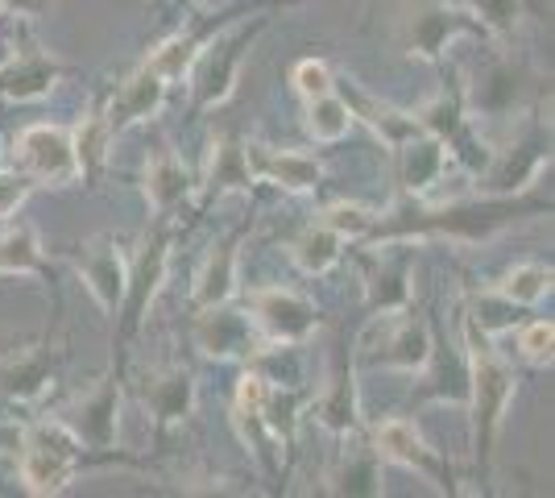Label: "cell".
Returning <instances> with one entry per match:
<instances>
[{
  "label": "cell",
  "instance_id": "obj_7",
  "mask_svg": "<svg viewBox=\"0 0 555 498\" xmlns=\"http://www.w3.org/2000/svg\"><path fill=\"white\" fill-rule=\"evenodd\" d=\"M249 311H254V324L261 332V341L270 345H299L302 336H311V329L320 324L315 308L295 295V291H282V286H261L249 295Z\"/></svg>",
  "mask_w": 555,
  "mask_h": 498
},
{
  "label": "cell",
  "instance_id": "obj_14",
  "mask_svg": "<svg viewBox=\"0 0 555 498\" xmlns=\"http://www.w3.org/2000/svg\"><path fill=\"white\" fill-rule=\"evenodd\" d=\"M59 349L50 354V345H17V354L0 361V395L9 404H34L47 395L59 370Z\"/></svg>",
  "mask_w": 555,
  "mask_h": 498
},
{
  "label": "cell",
  "instance_id": "obj_2",
  "mask_svg": "<svg viewBox=\"0 0 555 498\" xmlns=\"http://www.w3.org/2000/svg\"><path fill=\"white\" fill-rule=\"evenodd\" d=\"M514 395V370L509 361L493 345L477 324H468V399H473V440H477V457L481 470H489L493 457V440L502 432V416Z\"/></svg>",
  "mask_w": 555,
  "mask_h": 498
},
{
  "label": "cell",
  "instance_id": "obj_23",
  "mask_svg": "<svg viewBox=\"0 0 555 498\" xmlns=\"http://www.w3.org/2000/svg\"><path fill=\"white\" fill-rule=\"evenodd\" d=\"M443 175V142L431 133H415L398 145V183L406 191H427Z\"/></svg>",
  "mask_w": 555,
  "mask_h": 498
},
{
  "label": "cell",
  "instance_id": "obj_34",
  "mask_svg": "<svg viewBox=\"0 0 555 498\" xmlns=\"http://www.w3.org/2000/svg\"><path fill=\"white\" fill-rule=\"evenodd\" d=\"M332 490L336 495H377L382 486H377V452L373 449H361V452H348L345 465L332 474Z\"/></svg>",
  "mask_w": 555,
  "mask_h": 498
},
{
  "label": "cell",
  "instance_id": "obj_26",
  "mask_svg": "<svg viewBox=\"0 0 555 498\" xmlns=\"http://www.w3.org/2000/svg\"><path fill=\"white\" fill-rule=\"evenodd\" d=\"M113 125L104 117V108H92L88 117L75 125L70 133V145H75V163H79V175L83 179H95L100 166L108 163V145H113Z\"/></svg>",
  "mask_w": 555,
  "mask_h": 498
},
{
  "label": "cell",
  "instance_id": "obj_31",
  "mask_svg": "<svg viewBox=\"0 0 555 498\" xmlns=\"http://www.w3.org/2000/svg\"><path fill=\"white\" fill-rule=\"evenodd\" d=\"M340 245H345L340 233H332L327 225H311V229L295 241L291 254H295V261H299V270H307V274H324V270H332V266L340 261Z\"/></svg>",
  "mask_w": 555,
  "mask_h": 498
},
{
  "label": "cell",
  "instance_id": "obj_17",
  "mask_svg": "<svg viewBox=\"0 0 555 498\" xmlns=\"http://www.w3.org/2000/svg\"><path fill=\"white\" fill-rule=\"evenodd\" d=\"M266 386L270 382L261 379V374H245L241 386H236V427H241V436L249 440V449L257 452V461L278 474V457H274V436H270V427H266V416H261V407H266Z\"/></svg>",
  "mask_w": 555,
  "mask_h": 498
},
{
  "label": "cell",
  "instance_id": "obj_1",
  "mask_svg": "<svg viewBox=\"0 0 555 498\" xmlns=\"http://www.w3.org/2000/svg\"><path fill=\"white\" fill-rule=\"evenodd\" d=\"M92 461H100V465L104 461L145 465V461L125 457V452H88V445L63 420H42V424L25 427L22 452H17V474H22L29 495H59V490H67L75 470L92 465Z\"/></svg>",
  "mask_w": 555,
  "mask_h": 498
},
{
  "label": "cell",
  "instance_id": "obj_36",
  "mask_svg": "<svg viewBox=\"0 0 555 498\" xmlns=\"http://www.w3.org/2000/svg\"><path fill=\"white\" fill-rule=\"evenodd\" d=\"M320 225H327V229L340 233V238H370L377 216H373L370 208H361V204H332Z\"/></svg>",
  "mask_w": 555,
  "mask_h": 498
},
{
  "label": "cell",
  "instance_id": "obj_35",
  "mask_svg": "<svg viewBox=\"0 0 555 498\" xmlns=\"http://www.w3.org/2000/svg\"><path fill=\"white\" fill-rule=\"evenodd\" d=\"M443 4L464 9L468 17H477L493 34H514V25L522 22V9H527L522 0H443Z\"/></svg>",
  "mask_w": 555,
  "mask_h": 498
},
{
  "label": "cell",
  "instance_id": "obj_9",
  "mask_svg": "<svg viewBox=\"0 0 555 498\" xmlns=\"http://www.w3.org/2000/svg\"><path fill=\"white\" fill-rule=\"evenodd\" d=\"M195 345L208 357H220V361H229V357H245V361H249L266 341H261V332H257L254 316L216 304V308H199Z\"/></svg>",
  "mask_w": 555,
  "mask_h": 498
},
{
  "label": "cell",
  "instance_id": "obj_37",
  "mask_svg": "<svg viewBox=\"0 0 555 498\" xmlns=\"http://www.w3.org/2000/svg\"><path fill=\"white\" fill-rule=\"evenodd\" d=\"M552 345H555L552 320H531V324L518 329V354L527 357L531 366H552Z\"/></svg>",
  "mask_w": 555,
  "mask_h": 498
},
{
  "label": "cell",
  "instance_id": "obj_41",
  "mask_svg": "<svg viewBox=\"0 0 555 498\" xmlns=\"http://www.w3.org/2000/svg\"><path fill=\"white\" fill-rule=\"evenodd\" d=\"M0 482H4V477H0ZM4 490H9V486H0V495H4Z\"/></svg>",
  "mask_w": 555,
  "mask_h": 498
},
{
  "label": "cell",
  "instance_id": "obj_28",
  "mask_svg": "<svg viewBox=\"0 0 555 498\" xmlns=\"http://www.w3.org/2000/svg\"><path fill=\"white\" fill-rule=\"evenodd\" d=\"M411 258L406 254H386V258L377 261V270L370 274V304L382 311H393V308H406V299H411Z\"/></svg>",
  "mask_w": 555,
  "mask_h": 498
},
{
  "label": "cell",
  "instance_id": "obj_5",
  "mask_svg": "<svg viewBox=\"0 0 555 498\" xmlns=\"http://www.w3.org/2000/svg\"><path fill=\"white\" fill-rule=\"evenodd\" d=\"M166 261H170V225H166V216H163L158 229L141 241L138 258L129 266L125 299H120V308H125L120 341L141 329V320H145V311H150V304H154V295H158V286H163V279H166Z\"/></svg>",
  "mask_w": 555,
  "mask_h": 498
},
{
  "label": "cell",
  "instance_id": "obj_30",
  "mask_svg": "<svg viewBox=\"0 0 555 498\" xmlns=\"http://www.w3.org/2000/svg\"><path fill=\"white\" fill-rule=\"evenodd\" d=\"M352 113H348V104L340 100L336 92H324L315 95V100H307V133L315 138V142H340L348 129H352Z\"/></svg>",
  "mask_w": 555,
  "mask_h": 498
},
{
  "label": "cell",
  "instance_id": "obj_13",
  "mask_svg": "<svg viewBox=\"0 0 555 498\" xmlns=\"http://www.w3.org/2000/svg\"><path fill=\"white\" fill-rule=\"evenodd\" d=\"M138 399L150 407L158 436H166L170 427L183 424L186 416H191V407H195V382L179 366H163V370H150V374L138 379Z\"/></svg>",
  "mask_w": 555,
  "mask_h": 498
},
{
  "label": "cell",
  "instance_id": "obj_25",
  "mask_svg": "<svg viewBox=\"0 0 555 498\" xmlns=\"http://www.w3.org/2000/svg\"><path fill=\"white\" fill-rule=\"evenodd\" d=\"M315 411H320L324 427H332L336 436H345L348 427L357 424V386H352V370H348L345 354H336V361H332V374H327V386Z\"/></svg>",
  "mask_w": 555,
  "mask_h": 498
},
{
  "label": "cell",
  "instance_id": "obj_6",
  "mask_svg": "<svg viewBox=\"0 0 555 498\" xmlns=\"http://www.w3.org/2000/svg\"><path fill=\"white\" fill-rule=\"evenodd\" d=\"M13 158L22 166V175H29L34 183L63 188V183L79 179L70 133L54 129V125H29L22 138H17V145H13Z\"/></svg>",
  "mask_w": 555,
  "mask_h": 498
},
{
  "label": "cell",
  "instance_id": "obj_22",
  "mask_svg": "<svg viewBox=\"0 0 555 498\" xmlns=\"http://www.w3.org/2000/svg\"><path fill=\"white\" fill-rule=\"evenodd\" d=\"M191 191V179H186V166L179 163L175 150H158L150 163H145V200L158 216H170Z\"/></svg>",
  "mask_w": 555,
  "mask_h": 498
},
{
  "label": "cell",
  "instance_id": "obj_16",
  "mask_svg": "<svg viewBox=\"0 0 555 498\" xmlns=\"http://www.w3.org/2000/svg\"><path fill=\"white\" fill-rule=\"evenodd\" d=\"M166 79H158V75L150 72V67H141V72H133L120 88H116L113 104L104 108V117H108V125H113V133H125L129 125H138V120H150L158 117V108L166 104Z\"/></svg>",
  "mask_w": 555,
  "mask_h": 498
},
{
  "label": "cell",
  "instance_id": "obj_19",
  "mask_svg": "<svg viewBox=\"0 0 555 498\" xmlns=\"http://www.w3.org/2000/svg\"><path fill=\"white\" fill-rule=\"evenodd\" d=\"M249 166H254V179L278 183L286 191H311L320 183V163L307 158V154H291V150H270V145H245Z\"/></svg>",
  "mask_w": 555,
  "mask_h": 498
},
{
  "label": "cell",
  "instance_id": "obj_8",
  "mask_svg": "<svg viewBox=\"0 0 555 498\" xmlns=\"http://www.w3.org/2000/svg\"><path fill=\"white\" fill-rule=\"evenodd\" d=\"M75 270L83 274L88 291L95 295V304L104 311H116L125 299V279H129V261L120 254V241L116 238H92L83 245H75Z\"/></svg>",
  "mask_w": 555,
  "mask_h": 498
},
{
  "label": "cell",
  "instance_id": "obj_24",
  "mask_svg": "<svg viewBox=\"0 0 555 498\" xmlns=\"http://www.w3.org/2000/svg\"><path fill=\"white\" fill-rule=\"evenodd\" d=\"M254 188V166H249V154H245V142L241 138H220L216 142V154L208 163V179H204V195L216 200L224 191H249Z\"/></svg>",
  "mask_w": 555,
  "mask_h": 498
},
{
  "label": "cell",
  "instance_id": "obj_3",
  "mask_svg": "<svg viewBox=\"0 0 555 498\" xmlns=\"http://www.w3.org/2000/svg\"><path fill=\"white\" fill-rule=\"evenodd\" d=\"M531 213H552L547 200H486V204H452V208H440V213H406L411 220H386L377 216L370 238H411V233H448V238H468L481 241L489 238L493 229H502L518 216Z\"/></svg>",
  "mask_w": 555,
  "mask_h": 498
},
{
  "label": "cell",
  "instance_id": "obj_4",
  "mask_svg": "<svg viewBox=\"0 0 555 498\" xmlns=\"http://www.w3.org/2000/svg\"><path fill=\"white\" fill-rule=\"evenodd\" d=\"M261 25L266 22L241 25L236 34L211 38L208 47L195 54V63H191V72H186L191 75V95H195L191 113H208V108H220V104L229 100L232 88H236V67H241V59H245V47L261 34Z\"/></svg>",
  "mask_w": 555,
  "mask_h": 498
},
{
  "label": "cell",
  "instance_id": "obj_15",
  "mask_svg": "<svg viewBox=\"0 0 555 498\" xmlns=\"http://www.w3.org/2000/svg\"><path fill=\"white\" fill-rule=\"evenodd\" d=\"M373 329L382 332L377 345L365 341V349H370L373 361H382V366H402V370L427 366L431 341H427V332H423V324H418L415 316H393V311H386Z\"/></svg>",
  "mask_w": 555,
  "mask_h": 498
},
{
  "label": "cell",
  "instance_id": "obj_38",
  "mask_svg": "<svg viewBox=\"0 0 555 498\" xmlns=\"http://www.w3.org/2000/svg\"><path fill=\"white\" fill-rule=\"evenodd\" d=\"M291 79H295V92H299L302 100H315V95H324L336 88V84H332V72H327V63H320V59H302Z\"/></svg>",
  "mask_w": 555,
  "mask_h": 498
},
{
  "label": "cell",
  "instance_id": "obj_21",
  "mask_svg": "<svg viewBox=\"0 0 555 498\" xmlns=\"http://www.w3.org/2000/svg\"><path fill=\"white\" fill-rule=\"evenodd\" d=\"M245 238V229H236L232 238H224L208 254V261L199 266L195 274V308H216V304H229L232 291H236V245Z\"/></svg>",
  "mask_w": 555,
  "mask_h": 498
},
{
  "label": "cell",
  "instance_id": "obj_18",
  "mask_svg": "<svg viewBox=\"0 0 555 498\" xmlns=\"http://www.w3.org/2000/svg\"><path fill=\"white\" fill-rule=\"evenodd\" d=\"M63 67L47 59L42 50H25V54H9L0 63V100H38L54 88V79Z\"/></svg>",
  "mask_w": 555,
  "mask_h": 498
},
{
  "label": "cell",
  "instance_id": "obj_10",
  "mask_svg": "<svg viewBox=\"0 0 555 498\" xmlns=\"http://www.w3.org/2000/svg\"><path fill=\"white\" fill-rule=\"evenodd\" d=\"M456 34H481V22L461 13V9H448V4H423L415 13H406V22H402V47L427 63H436L440 50Z\"/></svg>",
  "mask_w": 555,
  "mask_h": 498
},
{
  "label": "cell",
  "instance_id": "obj_32",
  "mask_svg": "<svg viewBox=\"0 0 555 498\" xmlns=\"http://www.w3.org/2000/svg\"><path fill=\"white\" fill-rule=\"evenodd\" d=\"M468 324H477L486 336L506 332L518 324V304H509L498 286H493V291H473V295H468Z\"/></svg>",
  "mask_w": 555,
  "mask_h": 498
},
{
  "label": "cell",
  "instance_id": "obj_20",
  "mask_svg": "<svg viewBox=\"0 0 555 498\" xmlns=\"http://www.w3.org/2000/svg\"><path fill=\"white\" fill-rule=\"evenodd\" d=\"M340 100L348 104V113H352V117L370 120V129L382 138V142L390 145V150H398L402 142H411L415 133H423L418 117H411V113H398V108H390V104H377L373 95H365L361 88H352V84H345V88H340Z\"/></svg>",
  "mask_w": 555,
  "mask_h": 498
},
{
  "label": "cell",
  "instance_id": "obj_33",
  "mask_svg": "<svg viewBox=\"0 0 555 498\" xmlns=\"http://www.w3.org/2000/svg\"><path fill=\"white\" fill-rule=\"evenodd\" d=\"M498 291L506 295L509 304H518V308H527V304H539V299L552 291V266H539V261L514 266L506 279L498 283Z\"/></svg>",
  "mask_w": 555,
  "mask_h": 498
},
{
  "label": "cell",
  "instance_id": "obj_12",
  "mask_svg": "<svg viewBox=\"0 0 555 498\" xmlns=\"http://www.w3.org/2000/svg\"><path fill=\"white\" fill-rule=\"evenodd\" d=\"M59 420L88 445V449L100 452H116V379H100L88 391L79 395L70 407L59 411Z\"/></svg>",
  "mask_w": 555,
  "mask_h": 498
},
{
  "label": "cell",
  "instance_id": "obj_40",
  "mask_svg": "<svg viewBox=\"0 0 555 498\" xmlns=\"http://www.w3.org/2000/svg\"><path fill=\"white\" fill-rule=\"evenodd\" d=\"M0 4H4L9 13H17V17H38L50 0H0Z\"/></svg>",
  "mask_w": 555,
  "mask_h": 498
},
{
  "label": "cell",
  "instance_id": "obj_11",
  "mask_svg": "<svg viewBox=\"0 0 555 498\" xmlns=\"http://www.w3.org/2000/svg\"><path fill=\"white\" fill-rule=\"evenodd\" d=\"M373 452L386 457V461H398V465H411L423 477H431L440 490H456L452 486V470L440 461V452L427 449V440L406 420H382V424L373 427Z\"/></svg>",
  "mask_w": 555,
  "mask_h": 498
},
{
  "label": "cell",
  "instance_id": "obj_27",
  "mask_svg": "<svg viewBox=\"0 0 555 498\" xmlns=\"http://www.w3.org/2000/svg\"><path fill=\"white\" fill-rule=\"evenodd\" d=\"M0 274H42V279H50L47 261H42V245H38L29 225H13V229L0 233Z\"/></svg>",
  "mask_w": 555,
  "mask_h": 498
},
{
  "label": "cell",
  "instance_id": "obj_29",
  "mask_svg": "<svg viewBox=\"0 0 555 498\" xmlns=\"http://www.w3.org/2000/svg\"><path fill=\"white\" fill-rule=\"evenodd\" d=\"M211 38H216V29H208V34H179V38H170V42H163V47L154 50L145 59V67L158 75V79H166V84H175V79H183L191 72L195 54L208 47Z\"/></svg>",
  "mask_w": 555,
  "mask_h": 498
},
{
  "label": "cell",
  "instance_id": "obj_39",
  "mask_svg": "<svg viewBox=\"0 0 555 498\" xmlns=\"http://www.w3.org/2000/svg\"><path fill=\"white\" fill-rule=\"evenodd\" d=\"M29 191H34V179H29V175H22V170H4V166H0V220H9V216L17 213Z\"/></svg>",
  "mask_w": 555,
  "mask_h": 498
}]
</instances>
